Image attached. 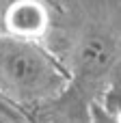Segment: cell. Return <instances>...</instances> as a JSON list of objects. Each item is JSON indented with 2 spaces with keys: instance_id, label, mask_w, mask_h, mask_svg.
Returning <instances> with one entry per match:
<instances>
[{
  "instance_id": "7a4b0ae2",
  "label": "cell",
  "mask_w": 121,
  "mask_h": 123,
  "mask_svg": "<svg viewBox=\"0 0 121 123\" xmlns=\"http://www.w3.org/2000/svg\"><path fill=\"white\" fill-rule=\"evenodd\" d=\"M117 58V45L106 35H87L76 48V67L84 78L104 76Z\"/></svg>"
},
{
  "instance_id": "3957f363",
  "label": "cell",
  "mask_w": 121,
  "mask_h": 123,
  "mask_svg": "<svg viewBox=\"0 0 121 123\" xmlns=\"http://www.w3.org/2000/svg\"><path fill=\"white\" fill-rule=\"evenodd\" d=\"M50 13L39 0H13L4 11V26L11 35L22 39L41 37L48 30Z\"/></svg>"
},
{
  "instance_id": "5b68a950",
  "label": "cell",
  "mask_w": 121,
  "mask_h": 123,
  "mask_svg": "<svg viewBox=\"0 0 121 123\" xmlns=\"http://www.w3.org/2000/svg\"><path fill=\"white\" fill-rule=\"evenodd\" d=\"M0 123H26L22 115L2 97V93H0Z\"/></svg>"
},
{
  "instance_id": "6da1fadb",
  "label": "cell",
  "mask_w": 121,
  "mask_h": 123,
  "mask_svg": "<svg viewBox=\"0 0 121 123\" xmlns=\"http://www.w3.org/2000/svg\"><path fill=\"white\" fill-rule=\"evenodd\" d=\"M67 82L58 65L30 41L15 35H0V84L15 95L50 97Z\"/></svg>"
},
{
  "instance_id": "277c9868",
  "label": "cell",
  "mask_w": 121,
  "mask_h": 123,
  "mask_svg": "<svg viewBox=\"0 0 121 123\" xmlns=\"http://www.w3.org/2000/svg\"><path fill=\"white\" fill-rule=\"evenodd\" d=\"M91 123H121V121L110 108L100 106V104H93L91 106Z\"/></svg>"
}]
</instances>
